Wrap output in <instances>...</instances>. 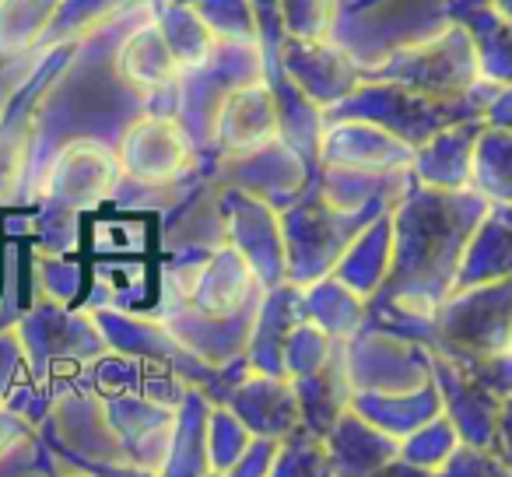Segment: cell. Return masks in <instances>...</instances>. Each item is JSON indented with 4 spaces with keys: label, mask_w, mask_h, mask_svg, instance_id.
<instances>
[{
    "label": "cell",
    "mask_w": 512,
    "mask_h": 477,
    "mask_svg": "<svg viewBox=\"0 0 512 477\" xmlns=\"http://www.w3.org/2000/svg\"><path fill=\"white\" fill-rule=\"evenodd\" d=\"M116 183V162L109 151L95 148V144H71L64 155L57 158L50 172V193L53 204L60 207H88L99 204Z\"/></svg>",
    "instance_id": "cell-1"
},
{
    "label": "cell",
    "mask_w": 512,
    "mask_h": 477,
    "mask_svg": "<svg viewBox=\"0 0 512 477\" xmlns=\"http://www.w3.org/2000/svg\"><path fill=\"white\" fill-rule=\"evenodd\" d=\"M327 453L337 477H372L379 467L400 456V439L344 411L327 435Z\"/></svg>",
    "instance_id": "cell-2"
},
{
    "label": "cell",
    "mask_w": 512,
    "mask_h": 477,
    "mask_svg": "<svg viewBox=\"0 0 512 477\" xmlns=\"http://www.w3.org/2000/svg\"><path fill=\"white\" fill-rule=\"evenodd\" d=\"M57 0H0V57L22 53L53 22Z\"/></svg>",
    "instance_id": "cell-3"
},
{
    "label": "cell",
    "mask_w": 512,
    "mask_h": 477,
    "mask_svg": "<svg viewBox=\"0 0 512 477\" xmlns=\"http://www.w3.org/2000/svg\"><path fill=\"white\" fill-rule=\"evenodd\" d=\"M271 477H337L327 453V439L316 435L313 428L299 425L288 439H281Z\"/></svg>",
    "instance_id": "cell-4"
},
{
    "label": "cell",
    "mask_w": 512,
    "mask_h": 477,
    "mask_svg": "<svg viewBox=\"0 0 512 477\" xmlns=\"http://www.w3.org/2000/svg\"><path fill=\"white\" fill-rule=\"evenodd\" d=\"M172 137L158 123H144V127L130 130L127 144H123V165L134 172L137 179H162L172 169Z\"/></svg>",
    "instance_id": "cell-5"
},
{
    "label": "cell",
    "mask_w": 512,
    "mask_h": 477,
    "mask_svg": "<svg viewBox=\"0 0 512 477\" xmlns=\"http://www.w3.org/2000/svg\"><path fill=\"white\" fill-rule=\"evenodd\" d=\"M460 446H463V439H460V432H456V425H449L446 418L428 421V425H421L418 432L400 439V460L439 474V470L453 460V453Z\"/></svg>",
    "instance_id": "cell-6"
},
{
    "label": "cell",
    "mask_w": 512,
    "mask_h": 477,
    "mask_svg": "<svg viewBox=\"0 0 512 477\" xmlns=\"http://www.w3.org/2000/svg\"><path fill=\"white\" fill-rule=\"evenodd\" d=\"M256 435L235 418L232 411H214L207 414V460H211L214 474H228L242 453L249 449Z\"/></svg>",
    "instance_id": "cell-7"
},
{
    "label": "cell",
    "mask_w": 512,
    "mask_h": 477,
    "mask_svg": "<svg viewBox=\"0 0 512 477\" xmlns=\"http://www.w3.org/2000/svg\"><path fill=\"white\" fill-rule=\"evenodd\" d=\"M278 446L281 442H274V439H253L249 442V449L235 460V467L228 470L225 477H271Z\"/></svg>",
    "instance_id": "cell-8"
},
{
    "label": "cell",
    "mask_w": 512,
    "mask_h": 477,
    "mask_svg": "<svg viewBox=\"0 0 512 477\" xmlns=\"http://www.w3.org/2000/svg\"><path fill=\"white\" fill-rule=\"evenodd\" d=\"M29 435H32L29 421H25L18 411H11V407L0 404V460H8L18 446H25Z\"/></svg>",
    "instance_id": "cell-9"
},
{
    "label": "cell",
    "mask_w": 512,
    "mask_h": 477,
    "mask_svg": "<svg viewBox=\"0 0 512 477\" xmlns=\"http://www.w3.org/2000/svg\"><path fill=\"white\" fill-rule=\"evenodd\" d=\"M372 477H435L432 470H421V467H414V463H407V460H390L386 467H379Z\"/></svg>",
    "instance_id": "cell-10"
},
{
    "label": "cell",
    "mask_w": 512,
    "mask_h": 477,
    "mask_svg": "<svg viewBox=\"0 0 512 477\" xmlns=\"http://www.w3.org/2000/svg\"><path fill=\"white\" fill-rule=\"evenodd\" d=\"M15 358L18 355H0V383H8L11 372H15Z\"/></svg>",
    "instance_id": "cell-11"
},
{
    "label": "cell",
    "mask_w": 512,
    "mask_h": 477,
    "mask_svg": "<svg viewBox=\"0 0 512 477\" xmlns=\"http://www.w3.org/2000/svg\"><path fill=\"white\" fill-rule=\"evenodd\" d=\"M207 477H225V474H207Z\"/></svg>",
    "instance_id": "cell-12"
},
{
    "label": "cell",
    "mask_w": 512,
    "mask_h": 477,
    "mask_svg": "<svg viewBox=\"0 0 512 477\" xmlns=\"http://www.w3.org/2000/svg\"><path fill=\"white\" fill-rule=\"evenodd\" d=\"M81 477H95V474H88V470H85V474H81Z\"/></svg>",
    "instance_id": "cell-13"
}]
</instances>
